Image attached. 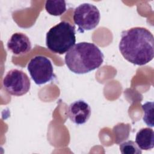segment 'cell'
Segmentation results:
<instances>
[{
	"instance_id": "cell-1",
	"label": "cell",
	"mask_w": 154,
	"mask_h": 154,
	"mask_svg": "<svg viewBox=\"0 0 154 154\" xmlns=\"http://www.w3.org/2000/svg\"><path fill=\"white\" fill-rule=\"evenodd\" d=\"M119 48L127 61L135 65L143 66L153 58L154 37L145 28H131L122 32Z\"/></svg>"
},
{
	"instance_id": "cell-2",
	"label": "cell",
	"mask_w": 154,
	"mask_h": 154,
	"mask_svg": "<svg viewBox=\"0 0 154 154\" xmlns=\"http://www.w3.org/2000/svg\"><path fill=\"white\" fill-rule=\"evenodd\" d=\"M103 54L94 43L75 44L66 54L64 61L68 69L76 74H84L98 69L103 62Z\"/></svg>"
},
{
	"instance_id": "cell-3",
	"label": "cell",
	"mask_w": 154,
	"mask_h": 154,
	"mask_svg": "<svg viewBox=\"0 0 154 154\" xmlns=\"http://www.w3.org/2000/svg\"><path fill=\"white\" fill-rule=\"evenodd\" d=\"M75 42V28L66 21H61L52 26L46 33V45L56 54L62 55L67 52Z\"/></svg>"
},
{
	"instance_id": "cell-4",
	"label": "cell",
	"mask_w": 154,
	"mask_h": 154,
	"mask_svg": "<svg viewBox=\"0 0 154 154\" xmlns=\"http://www.w3.org/2000/svg\"><path fill=\"white\" fill-rule=\"evenodd\" d=\"M100 19V11L97 7L90 3L80 4L74 10L73 21L78 26L80 32L94 29L99 24Z\"/></svg>"
},
{
	"instance_id": "cell-5",
	"label": "cell",
	"mask_w": 154,
	"mask_h": 154,
	"mask_svg": "<svg viewBox=\"0 0 154 154\" xmlns=\"http://www.w3.org/2000/svg\"><path fill=\"white\" fill-rule=\"evenodd\" d=\"M27 69L32 79L37 85L46 84L56 77L51 61L42 55L32 58L28 63Z\"/></svg>"
},
{
	"instance_id": "cell-6",
	"label": "cell",
	"mask_w": 154,
	"mask_h": 154,
	"mask_svg": "<svg viewBox=\"0 0 154 154\" xmlns=\"http://www.w3.org/2000/svg\"><path fill=\"white\" fill-rule=\"evenodd\" d=\"M5 90L10 94L20 96L27 93L31 86L28 75L19 69H11L4 76L2 81Z\"/></svg>"
},
{
	"instance_id": "cell-7",
	"label": "cell",
	"mask_w": 154,
	"mask_h": 154,
	"mask_svg": "<svg viewBox=\"0 0 154 154\" xmlns=\"http://www.w3.org/2000/svg\"><path fill=\"white\" fill-rule=\"evenodd\" d=\"M91 116L90 105L83 100H78L70 104L67 109V116L75 124L86 123Z\"/></svg>"
},
{
	"instance_id": "cell-8",
	"label": "cell",
	"mask_w": 154,
	"mask_h": 154,
	"mask_svg": "<svg viewBox=\"0 0 154 154\" xmlns=\"http://www.w3.org/2000/svg\"><path fill=\"white\" fill-rule=\"evenodd\" d=\"M8 49L16 55H23L31 49V43L27 35L22 32H15L8 40Z\"/></svg>"
},
{
	"instance_id": "cell-9",
	"label": "cell",
	"mask_w": 154,
	"mask_h": 154,
	"mask_svg": "<svg viewBox=\"0 0 154 154\" xmlns=\"http://www.w3.org/2000/svg\"><path fill=\"white\" fill-rule=\"evenodd\" d=\"M135 143L141 150H149L154 147V132L149 128L141 129L136 134Z\"/></svg>"
},
{
	"instance_id": "cell-10",
	"label": "cell",
	"mask_w": 154,
	"mask_h": 154,
	"mask_svg": "<svg viewBox=\"0 0 154 154\" xmlns=\"http://www.w3.org/2000/svg\"><path fill=\"white\" fill-rule=\"evenodd\" d=\"M45 7L49 14L55 16H61L67 10L66 2L64 0L46 1Z\"/></svg>"
},
{
	"instance_id": "cell-11",
	"label": "cell",
	"mask_w": 154,
	"mask_h": 154,
	"mask_svg": "<svg viewBox=\"0 0 154 154\" xmlns=\"http://www.w3.org/2000/svg\"><path fill=\"white\" fill-rule=\"evenodd\" d=\"M120 150L123 154H141V149L133 141L129 140L121 143L119 146Z\"/></svg>"
},
{
	"instance_id": "cell-12",
	"label": "cell",
	"mask_w": 154,
	"mask_h": 154,
	"mask_svg": "<svg viewBox=\"0 0 154 154\" xmlns=\"http://www.w3.org/2000/svg\"><path fill=\"white\" fill-rule=\"evenodd\" d=\"M142 108L144 111L143 121L145 123L150 127H153V102H147L142 105Z\"/></svg>"
}]
</instances>
